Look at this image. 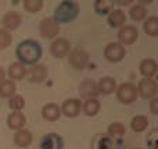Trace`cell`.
I'll return each mask as SVG.
<instances>
[{"instance_id":"obj_17","label":"cell","mask_w":158,"mask_h":149,"mask_svg":"<svg viewBox=\"0 0 158 149\" xmlns=\"http://www.w3.org/2000/svg\"><path fill=\"white\" fill-rule=\"evenodd\" d=\"M107 21L108 24L111 25L112 28H121L125 25V21H126V14L123 10L121 8H114L111 13L108 14L107 17Z\"/></svg>"},{"instance_id":"obj_6","label":"cell","mask_w":158,"mask_h":149,"mask_svg":"<svg viewBox=\"0 0 158 149\" xmlns=\"http://www.w3.org/2000/svg\"><path fill=\"white\" fill-rule=\"evenodd\" d=\"M126 56V49L118 42H110L104 47V57L110 63H119Z\"/></svg>"},{"instance_id":"obj_21","label":"cell","mask_w":158,"mask_h":149,"mask_svg":"<svg viewBox=\"0 0 158 149\" xmlns=\"http://www.w3.org/2000/svg\"><path fill=\"white\" fill-rule=\"evenodd\" d=\"M7 74L8 77L11 78V81L13 80H22V78L27 75V68H25V66H22L21 63H13L10 64V67H8L7 70Z\"/></svg>"},{"instance_id":"obj_19","label":"cell","mask_w":158,"mask_h":149,"mask_svg":"<svg viewBox=\"0 0 158 149\" xmlns=\"http://www.w3.org/2000/svg\"><path fill=\"white\" fill-rule=\"evenodd\" d=\"M42 116L47 121H57L61 117V110L56 103H47L42 109Z\"/></svg>"},{"instance_id":"obj_36","label":"cell","mask_w":158,"mask_h":149,"mask_svg":"<svg viewBox=\"0 0 158 149\" xmlns=\"http://www.w3.org/2000/svg\"><path fill=\"white\" fill-rule=\"evenodd\" d=\"M133 149H140V148H133Z\"/></svg>"},{"instance_id":"obj_23","label":"cell","mask_w":158,"mask_h":149,"mask_svg":"<svg viewBox=\"0 0 158 149\" xmlns=\"http://www.w3.org/2000/svg\"><path fill=\"white\" fill-rule=\"evenodd\" d=\"M143 31L148 36L158 35V18L156 15L147 17V20H144V22H143Z\"/></svg>"},{"instance_id":"obj_7","label":"cell","mask_w":158,"mask_h":149,"mask_svg":"<svg viewBox=\"0 0 158 149\" xmlns=\"http://www.w3.org/2000/svg\"><path fill=\"white\" fill-rule=\"evenodd\" d=\"M137 95L142 96L143 99H153L157 98V92H158V86L157 82L153 78H142L137 84Z\"/></svg>"},{"instance_id":"obj_25","label":"cell","mask_w":158,"mask_h":149,"mask_svg":"<svg viewBox=\"0 0 158 149\" xmlns=\"http://www.w3.org/2000/svg\"><path fill=\"white\" fill-rule=\"evenodd\" d=\"M82 110L86 116L93 117L100 112V102L97 99H89L85 100V103H82Z\"/></svg>"},{"instance_id":"obj_14","label":"cell","mask_w":158,"mask_h":149,"mask_svg":"<svg viewBox=\"0 0 158 149\" xmlns=\"http://www.w3.org/2000/svg\"><path fill=\"white\" fill-rule=\"evenodd\" d=\"M21 22H22V17H21V14L17 13V11H7V13L3 15V20H2L3 27L7 31L18 29Z\"/></svg>"},{"instance_id":"obj_3","label":"cell","mask_w":158,"mask_h":149,"mask_svg":"<svg viewBox=\"0 0 158 149\" xmlns=\"http://www.w3.org/2000/svg\"><path fill=\"white\" fill-rule=\"evenodd\" d=\"M117 98L123 105H131V103L136 102L139 95H137V89L133 84L125 82L117 88Z\"/></svg>"},{"instance_id":"obj_33","label":"cell","mask_w":158,"mask_h":149,"mask_svg":"<svg viewBox=\"0 0 158 149\" xmlns=\"http://www.w3.org/2000/svg\"><path fill=\"white\" fill-rule=\"evenodd\" d=\"M150 112L153 114H158V98L150 99Z\"/></svg>"},{"instance_id":"obj_28","label":"cell","mask_w":158,"mask_h":149,"mask_svg":"<svg viewBox=\"0 0 158 149\" xmlns=\"http://www.w3.org/2000/svg\"><path fill=\"white\" fill-rule=\"evenodd\" d=\"M22 6H24V10L28 13H38L43 8V2L42 0H24Z\"/></svg>"},{"instance_id":"obj_13","label":"cell","mask_w":158,"mask_h":149,"mask_svg":"<svg viewBox=\"0 0 158 149\" xmlns=\"http://www.w3.org/2000/svg\"><path fill=\"white\" fill-rule=\"evenodd\" d=\"M64 142L61 135L56 133H49L42 137L40 141V149H63Z\"/></svg>"},{"instance_id":"obj_26","label":"cell","mask_w":158,"mask_h":149,"mask_svg":"<svg viewBox=\"0 0 158 149\" xmlns=\"http://www.w3.org/2000/svg\"><path fill=\"white\" fill-rule=\"evenodd\" d=\"M114 10V2L111 0H96L94 2V11L100 15L110 14Z\"/></svg>"},{"instance_id":"obj_20","label":"cell","mask_w":158,"mask_h":149,"mask_svg":"<svg viewBox=\"0 0 158 149\" xmlns=\"http://www.w3.org/2000/svg\"><path fill=\"white\" fill-rule=\"evenodd\" d=\"M32 139H33V137H32V134H31V131L24 130V128L18 130L15 134H14V144H15L18 148L29 147V145L32 144Z\"/></svg>"},{"instance_id":"obj_32","label":"cell","mask_w":158,"mask_h":149,"mask_svg":"<svg viewBox=\"0 0 158 149\" xmlns=\"http://www.w3.org/2000/svg\"><path fill=\"white\" fill-rule=\"evenodd\" d=\"M146 142H147V147L150 149H157L158 148V130L157 128H153V130L147 134Z\"/></svg>"},{"instance_id":"obj_27","label":"cell","mask_w":158,"mask_h":149,"mask_svg":"<svg viewBox=\"0 0 158 149\" xmlns=\"http://www.w3.org/2000/svg\"><path fill=\"white\" fill-rule=\"evenodd\" d=\"M129 17H131V20H133V21H136V22L144 21L146 17H147V10H146V7L142 4H135L133 7L131 8V11H129Z\"/></svg>"},{"instance_id":"obj_35","label":"cell","mask_w":158,"mask_h":149,"mask_svg":"<svg viewBox=\"0 0 158 149\" xmlns=\"http://www.w3.org/2000/svg\"><path fill=\"white\" fill-rule=\"evenodd\" d=\"M131 0H128V2H122V0H119V2H118V4L119 6H128V4H131Z\"/></svg>"},{"instance_id":"obj_4","label":"cell","mask_w":158,"mask_h":149,"mask_svg":"<svg viewBox=\"0 0 158 149\" xmlns=\"http://www.w3.org/2000/svg\"><path fill=\"white\" fill-rule=\"evenodd\" d=\"M117 38H118V43L122 45L123 47L129 46V45H133L137 41L139 31H137V28L135 25H123L118 31Z\"/></svg>"},{"instance_id":"obj_29","label":"cell","mask_w":158,"mask_h":149,"mask_svg":"<svg viewBox=\"0 0 158 149\" xmlns=\"http://www.w3.org/2000/svg\"><path fill=\"white\" fill-rule=\"evenodd\" d=\"M8 106H10V109L13 112H21L25 107V99L21 95H14V96L10 98Z\"/></svg>"},{"instance_id":"obj_8","label":"cell","mask_w":158,"mask_h":149,"mask_svg":"<svg viewBox=\"0 0 158 149\" xmlns=\"http://www.w3.org/2000/svg\"><path fill=\"white\" fill-rule=\"evenodd\" d=\"M69 55V64L74 67L75 70H83L89 63V53L82 47H75L71 49Z\"/></svg>"},{"instance_id":"obj_1","label":"cell","mask_w":158,"mask_h":149,"mask_svg":"<svg viewBox=\"0 0 158 149\" xmlns=\"http://www.w3.org/2000/svg\"><path fill=\"white\" fill-rule=\"evenodd\" d=\"M17 59L18 63L22 66H35L42 57V46L39 42L32 41V39H27V41L19 42L17 46Z\"/></svg>"},{"instance_id":"obj_16","label":"cell","mask_w":158,"mask_h":149,"mask_svg":"<svg viewBox=\"0 0 158 149\" xmlns=\"http://www.w3.org/2000/svg\"><path fill=\"white\" fill-rule=\"evenodd\" d=\"M25 123H27V117L21 112H11L7 117V125L11 130H15V131L21 130L25 125Z\"/></svg>"},{"instance_id":"obj_31","label":"cell","mask_w":158,"mask_h":149,"mask_svg":"<svg viewBox=\"0 0 158 149\" xmlns=\"http://www.w3.org/2000/svg\"><path fill=\"white\" fill-rule=\"evenodd\" d=\"M13 42V35L10 31L0 28V49H7Z\"/></svg>"},{"instance_id":"obj_12","label":"cell","mask_w":158,"mask_h":149,"mask_svg":"<svg viewBox=\"0 0 158 149\" xmlns=\"http://www.w3.org/2000/svg\"><path fill=\"white\" fill-rule=\"evenodd\" d=\"M79 95L81 98L89 100V99H96V96L98 94L97 89V82L94 80H85L82 81V84L79 85Z\"/></svg>"},{"instance_id":"obj_18","label":"cell","mask_w":158,"mask_h":149,"mask_svg":"<svg viewBox=\"0 0 158 149\" xmlns=\"http://www.w3.org/2000/svg\"><path fill=\"white\" fill-rule=\"evenodd\" d=\"M98 94L101 95H111L117 89V81L112 77H103L97 82Z\"/></svg>"},{"instance_id":"obj_34","label":"cell","mask_w":158,"mask_h":149,"mask_svg":"<svg viewBox=\"0 0 158 149\" xmlns=\"http://www.w3.org/2000/svg\"><path fill=\"white\" fill-rule=\"evenodd\" d=\"M4 77H6V70L3 68L2 66H0V82H2V81L4 80Z\"/></svg>"},{"instance_id":"obj_10","label":"cell","mask_w":158,"mask_h":149,"mask_svg":"<svg viewBox=\"0 0 158 149\" xmlns=\"http://www.w3.org/2000/svg\"><path fill=\"white\" fill-rule=\"evenodd\" d=\"M27 74H28V77H29L31 82L40 84V82H43V81L47 78L49 68H47L46 64L38 63V64H35V66L31 67L29 70H27Z\"/></svg>"},{"instance_id":"obj_24","label":"cell","mask_w":158,"mask_h":149,"mask_svg":"<svg viewBox=\"0 0 158 149\" xmlns=\"http://www.w3.org/2000/svg\"><path fill=\"white\" fill-rule=\"evenodd\" d=\"M17 91V85L11 80H3L0 82V98H11Z\"/></svg>"},{"instance_id":"obj_5","label":"cell","mask_w":158,"mask_h":149,"mask_svg":"<svg viewBox=\"0 0 158 149\" xmlns=\"http://www.w3.org/2000/svg\"><path fill=\"white\" fill-rule=\"evenodd\" d=\"M39 32L44 39H53L60 33V24L53 17H46L39 24Z\"/></svg>"},{"instance_id":"obj_22","label":"cell","mask_w":158,"mask_h":149,"mask_svg":"<svg viewBox=\"0 0 158 149\" xmlns=\"http://www.w3.org/2000/svg\"><path fill=\"white\" fill-rule=\"evenodd\" d=\"M131 127L135 133H143L148 127V119L143 114H137L131 120Z\"/></svg>"},{"instance_id":"obj_11","label":"cell","mask_w":158,"mask_h":149,"mask_svg":"<svg viewBox=\"0 0 158 149\" xmlns=\"http://www.w3.org/2000/svg\"><path fill=\"white\" fill-rule=\"evenodd\" d=\"M81 109H82V102L77 98H69V99L64 100L63 106H61V113L64 116L69 117V119H74L77 117L79 113H81Z\"/></svg>"},{"instance_id":"obj_15","label":"cell","mask_w":158,"mask_h":149,"mask_svg":"<svg viewBox=\"0 0 158 149\" xmlns=\"http://www.w3.org/2000/svg\"><path fill=\"white\" fill-rule=\"evenodd\" d=\"M157 70L158 66L154 59H144L139 66V71L143 75V78H153L157 74Z\"/></svg>"},{"instance_id":"obj_2","label":"cell","mask_w":158,"mask_h":149,"mask_svg":"<svg viewBox=\"0 0 158 149\" xmlns=\"http://www.w3.org/2000/svg\"><path fill=\"white\" fill-rule=\"evenodd\" d=\"M79 14V4L77 2H61L60 4L56 7L54 17L53 18L58 22V24H68V22L74 21Z\"/></svg>"},{"instance_id":"obj_30","label":"cell","mask_w":158,"mask_h":149,"mask_svg":"<svg viewBox=\"0 0 158 149\" xmlns=\"http://www.w3.org/2000/svg\"><path fill=\"white\" fill-rule=\"evenodd\" d=\"M108 134L111 137H122L126 133V128L122 123H111L108 125Z\"/></svg>"},{"instance_id":"obj_9","label":"cell","mask_w":158,"mask_h":149,"mask_svg":"<svg viewBox=\"0 0 158 149\" xmlns=\"http://www.w3.org/2000/svg\"><path fill=\"white\" fill-rule=\"evenodd\" d=\"M50 52L56 59H64L71 52V43L65 38H57L50 45Z\"/></svg>"}]
</instances>
